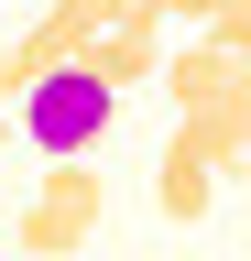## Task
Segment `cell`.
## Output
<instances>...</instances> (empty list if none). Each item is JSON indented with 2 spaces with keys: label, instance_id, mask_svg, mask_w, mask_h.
<instances>
[{
  "label": "cell",
  "instance_id": "5",
  "mask_svg": "<svg viewBox=\"0 0 251 261\" xmlns=\"http://www.w3.org/2000/svg\"><path fill=\"white\" fill-rule=\"evenodd\" d=\"M153 207H164L175 228H197L218 207V163H208V130L197 120H175V142H164V174H153Z\"/></svg>",
  "mask_w": 251,
  "mask_h": 261
},
{
  "label": "cell",
  "instance_id": "4",
  "mask_svg": "<svg viewBox=\"0 0 251 261\" xmlns=\"http://www.w3.org/2000/svg\"><path fill=\"white\" fill-rule=\"evenodd\" d=\"M251 76V55H218L208 33H186V44H164V65H153V87L175 98V120H197V109H218V98H230Z\"/></svg>",
  "mask_w": 251,
  "mask_h": 261
},
{
  "label": "cell",
  "instance_id": "2",
  "mask_svg": "<svg viewBox=\"0 0 251 261\" xmlns=\"http://www.w3.org/2000/svg\"><path fill=\"white\" fill-rule=\"evenodd\" d=\"M99 218H109V185L87 174V152L77 163H44L33 196H22V250L33 261H77L87 240H99Z\"/></svg>",
  "mask_w": 251,
  "mask_h": 261
},
{
  "label": "cell",
  "instance_id": "10",
  "mask_svg": "<svg viewBox=\"0 0 251 261\" xmlns=\"http://www.w3.org/2000/svg\"><path fill=\"white\" fill-rule=\"evenodd\" d=\"M131 11H164V0H131Z\"/></svg>",
  "mask_w": 251,
  "mask_h": 261
},
{
  "label": "cell",
  "instance_id": "6",
  "mask_svg": "<svg viewBox=\"0 0 251 261\" xmlns=\"http://www.w3.org/2000/svg\"><path fill=\"white\" fill-rule=\"evenodd\" d=\"M197 130H208V163H218V185H230V174H251V76L218 98V109H197Z\"/></svg>",
  "mask_w": 251,
  "mask_h": 261
},
{
  "label": "cell",
  "instance_id": "8",
  "mask_svg": "<svg viewBox=\"0 0 251 261\" xmlns=\"http://www.w3.org/2000/svg\"><path fill=\"white\" fill-rule=\"evenodd\" d=\"M208 11H218V0H164V22H197V33H208Z\"/></svg>",
  "mask_w": 251,
  "mask_h": 261
},
{
  "label": "cell",
  "instance_id": "7",
  "mask_svg": "<svg viewBox=\"0 0 251 261\" xmlns=\"http://www.w3.org/2000/svg\"><path fill=\"white\" fill-rule=\"evenodd\" d=\"M208 44L218 55H251V0H218V11H208Z\"/></svg>",
  "mask_w": 251,
  "mask_h": 261
},
{
  "label": "cell",
  "instance_id": "1",
  "mask_svg": "<svg viewBox=\"0 0 251 261\" xmlns=\"http://www.w3.org/2000/svg\"><path fill=\"white\" fill-rule=\"evenodd\" d=\"M11 109H22V142H33L44 163H77V152H99L109 130H120V87H99V76L66 55V65H44Z\"/></svg>",
  "mask_w": 251,
  "mask_h": 261
},
{
  "label": "cell",
  "instance_id": "9",
  "mask_svg": "<svg viewBox=\"0 0 251 261\" xmlns=\"http://www.w3.org/2000/svg\"><path fill=\"white\" fill-rule=\"evenodd\" d=\"M11 98H22V65H11V44H0V109H11Z\"/></svg>",
  "mask_w": 251,
  "mask_h": 261
},
{
  "label": "cell",
  "instance_id": "3",
  "mask_svg": "<svg viewBox=\"0 0 251 261\" xmlns=\"http://www.w3.org/2000/svg\"><path fill=\"white\" fill-rule=\"evenodd\" d=\"M77 65H87L99 87H120V98L153 87V65H164V11H120V22H99V33L77 44Z\"/></svg>",
  "mask_w": 251,
  "mask_h": 261
}]
</instances>
